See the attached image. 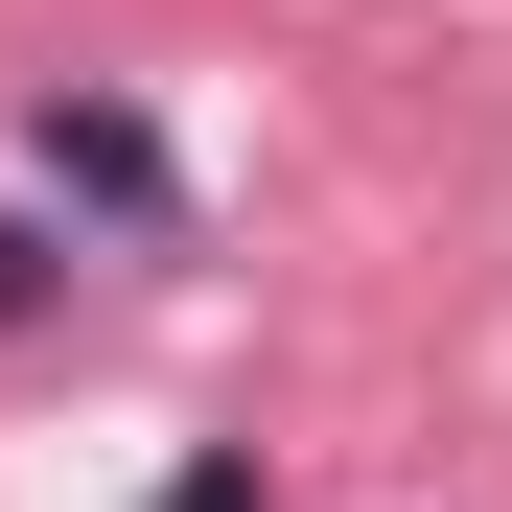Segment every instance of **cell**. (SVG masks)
<instances>
[{"label": "cell", "instance_id": "cell-1", "mask_svg": "<svg viewBox=\"0 0 512 512\" xmlns=\"http://www.w3.org/2000/svg\"><path fill=\"white\" fill-rule=\"evenodd\" d=\"M24 163H47L70 210H117V233L187 210V163H163V117H140V94H47V117H24Z\"/></svg>", "mask_w": 512, "mask_h": 512}, {"label": "cell", "instance_id": "cell-2", "mask_svg": "<svg viewBox=\"0 0 512 512\" xmlns=\"http://www.w3.org/2000/svg\"><path fill=\"white\" fill-rule=\"evenodd\" d=\"M140 512H280V489H256V443H187V466H163Z\"/></svg>", "mask_w": 512, "mask_h": 512}, {"label": "cell", "instance_id": "cell-3", "mask_svg": "<svg viewBox=\"0 0 512 512\" xmlns=\"http://www.w3.org/2000/svg\"><path fill=\"white\" fill-rule=\"evenodd\" d=\"M47 280H70V256H47V233H24V210H0V326H24V303H47Z\"/></svg>", "mask_w": 512, "mask_h": 512}]
</instances>
